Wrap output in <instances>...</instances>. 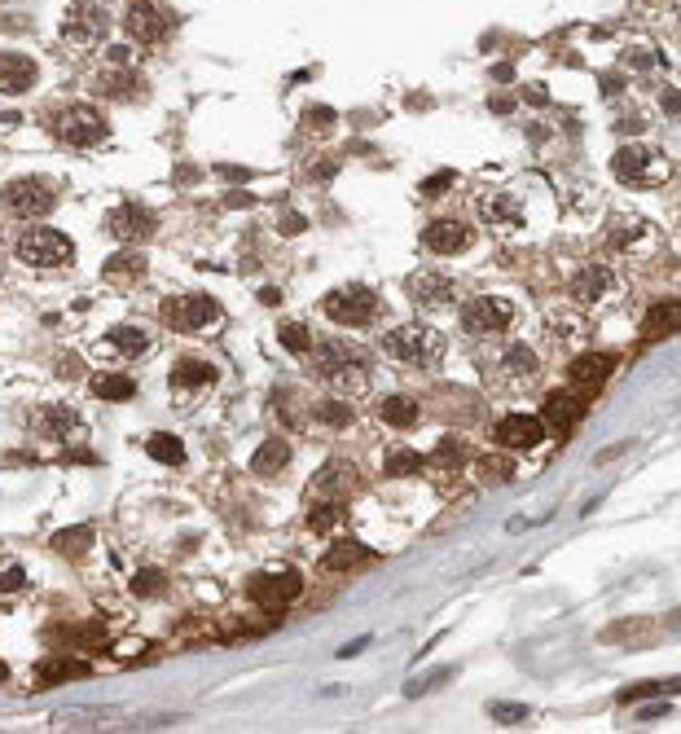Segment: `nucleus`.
<instances>
[{
	"mask_svg": "<svg viewBox=\"0 0 681 734\" xmlns=\"http://www.w3.org/2000/svg\"><path fill=\"white\" fill-rule=\"evenodd\" d=\"M382 352L391 356V361H401V365L431 370V365L444 361L449 343H444V334L435 326H427V321H409V326H396V330L382 334Z\"/></svg>",
	"mask_w": 681,
	"mask_h": 734,
	"instance_id": "obj_1",
	"label": "nucleus"
},
{
	"mask_svg": "<svg viewBox=\"0 0 681 734\" xmlns=\"http://www.w3.org/2000/svg\"><path fill=\"white\" fill-rule=\"evenodd\" d=\"M317 370H321V379H326L330 387H339V392H361V387L370 382V356L361 352V348H352V343L330 339V343H321V352H317Z\"/></svg>",
	"mask_w": 681,
	"mask_h": 734,
	"instance_id": "obj_2",
	"label": "nucleus"
},
{
	"mask_svg": "<svg viewBox=\"0 0 681 734\" xmlns=\"http://www.w3.org/2000/svg\"><path fill=\"white\" fill-rule=\"evenodd\" d=\"M321 312H326L334 326L365 330L382 312V300H379V291H370V286H361V281H348V286L330 291L326 300H321Z\"/></svg>",
	"mask_w": 681,
	"mask_h": 734,
	"instance_id": "obj_3",
	"label": "nucleus"
},
{
	"mask_svg": "<svg viewBox=\"0 0 681 734\" xmlns=\"http://www.w3.org/2000/svg\"><path fill=\"white\" fill-rule=\"evenodd\" d=\"M158 317L168 330H180V334H202V330H216L225 321V308L216 304L211 295H172L158 304Z\"/></svg>",
	"mask_w": 681,
	"mask_h": 734,
	"instance_id": "obj_4",
	"label": "nucleus"
},
{
	"mask_svg": "<svg viewBox=\"0 0 681 734\" xmlns=\"http://www.w3.org/2000/svg\"><path fill=\"white\" fill-rule=\"evenodd\" d=\"M53 132H57V141H66L76 150H88V146H97V141L110 137V124H106V115H101L97 106L76 102L53 119Z\"/></svg>",
	"mask_w": 681,
	"mask_h": 734,
	"instance_id": "obj_5",
	"label": "nucleus"
},
{
	"mask_svg": "<svg viewBox=\"0 0 681 734\" xmlns=\"http://www.w3.org/2000/svg\"><path fill=\"white\" fill-rule=\"evenodd\" d=\"M300 594H303V576H300V572H290V567H278V572H255V576H247V598H251L255 607L281 611V607H290Z\"/></svg>",
	"mask_w": 681,
	"mask_h": 734,
	"instance_id": "obj_6",
	"label": "nucleus"
},
{
	"mask_svg": "<svg viewBox=\"0 0 681 734\" xmlns=\"http://www.w3.org/2000/svg\"><path fill=\"white\" fill-rule=\"evenodd\" d=\"M0 203L14 216H45L57 203V185L49 177H18L0 189Z\"/></svg>",
	"mask_w": 681,
	"mask_h": 734,
	"instance_id": "obj_7",
	"label": "nucleus"
},
{
	"mask_svg": "<svg viewBox=\"0 0 681 734\" xmlns=\"http://www.w3.org/2000/svg\"><path fill=\"white\" fill-rule=\"evenodd\" d=\"M172 26H177V14L168 5H158V0H132L124 14V31L137 45H158Z\"/></svg>",
	"mask_w": 681,
	"mask_h": 734,
	"instance_id": "obj_8",
	"label": "nucleus"
},
{
	"mask_svg": "<svg viewBox=\"0 0 681 734\" xmlns=\"http://www.w3.org/2000/svg\"><path fill=\"white\" fill-rule=\"evenodd\" d=\"M18 260L23 264H36V269H53V264H66L71 260V238L57 233V229H26L18 238Z\"/></svg>",
	"mask_w": 681,
	"mask_h": 734,
	"instance_id": "obj_9",
	"label": "nucleus"
},
{
	"mask_svg": "<svg viewBox=\"0 0 681 734\" xmlns=\"http://www.w3.org/2000/svg\"><path fill=\"white\" fill-rule=\"evenodd\" d=\"M514 317H519L514 304L502 300V295H480V300H471V304L462 308V326L471 330V334H502V330H510Z\"/></svg>",
	"mask_w": 681,
	"mask_h": 734,
	"instance_id": "obj_10",
	"label": "nucleus"
},
{
	"mask_svg": "<svg viewBox=\"0 0 681 734\" xmlns=\"http://www.w3.org/2000/svg\"><path fill=\"white\" fill-rule=\"evenodd\" d=\"M497 440L505 449H536L545 440V418H536V413H505L497 423Z\"/></svg>",
	"mask_w": 681,
	"mask_h": 734,
	"instance_id": "obj_11",
	"label": "nucleus"
},
{
	"mask_svg": "<svg viewBox=\"0 0 681 734\" xmlns=\"http://www.w3.org/2000/svg\"><path fill=\"white\" fill-rule=\"evenodd\" d=\"M106 229H110V238H119L124 247H137L141 238H150L154 233V216L146 207H115V211L106 216Z\"/></svg>",
	"mask_w": 681,
	"mask_h": 734,
	"instance_id": "obj_12",
	"label": "nucleus"
},
{
	"mask_svg": "<svg viewBox=\"0 0 681 734\" xmlns=\"http://www.w3.org/2000/svg\"><path fill=\"white\" fill-rule=\"evenodd\" d=\"M36 79H40V66L26 53H0V93L18 97L26 88H36Z\"/></svg>",
	"mask_w": 681,
	"mask_h": 734,
	"instance_id": "obj_13",
	"label": "nucleus"
},
{
	"mask_svg": "<svg viewBox=\"0 0 681 734\" xmlns=\"http://www.w3.org/2000/svg\"><path fill=\"white\" fill-rule=\"evenodd\" d=\"M466 242H471V229L462 225V220H431V225L422 229V247L435 251V255L466 251Z\"/></svg>",
	"mask_w": 681,
	"mask_h": 734,
	"instance_id": "obj_14",
	"label": "nucleus"
},
{
	"mask_svg": "<svg viewBox=\"0 0 681 734\" xmlns=\"http://www.w3.org/2000/svg\"><path fill=\"white\" fill-rule=\"evenodd\" d=\"M611 291H615V273H611V269H603V264H589V269H581V273L572 278V295H576L584 308L603 304Z\"/></svg>",
	"mask_w": 681,
	"mask_h": 734,
	"instance_id": "obj_15",
	"label": "nucleus"
},
{
	"mask_svg": "<svg viewBox=\"0 0 681 734\" xmlns=\"http://www.w3.org/2000/svg\"><path fill=\"white\" fill-rule=\"evenodd\" d=\"M404 291H409V300L422 308H435V304H449L453 300V281L444 278V273H413V278L404 281Z\"/></svg>",
	"mask_w": 681,
	"mask_h": 734,
	"instance_id": "obj_16",
	"label": "nucleus"
},
{
	"mask_svg": "<svg viewBox=\"0 0 681 734\" xmlns=\"http://www.w3.org/2000/svg\"><path fill=\"white\" fill-rule=\"evenodd\" d=\"M611 370H615V356L611 352H584V356H576V361L567 365V379L594 392V387H603V382L611 379Z\"/></svg>",
	"mask_w": 681,
	"mask_h": 734,
	"instance_id": "obj_17",
	"label": "nucleus"
},
{
	"mask_svg": "<svg viewBox=\"0 0 681 734\" xmlns=\"http://www.w3.org/2000/svg\"><path fill=\"white\" fill-rule=\"evenodd\" d=\"M584 396L581 392H554V396H545V427H558V431H567V427H576L584 418Z\"/></svg>",
	"mask_w": 681,
	"mask_h": 734,
	"instance_id": "obj_18",
	"label": "nucleus"
},
{
	"mask_svg": "<svg viewBox=\"0 0 681 734\" xmlns=\"http://www.w3.org/2000/svg\"><path fill=\"white\" fill-rule=\"evenodd\" d=\"M352 488H356V471L343 457H330L326 466L317 471V480H312L317 497H339V493H352Z\"/></svg>",
	"mask_w": 681,
	"mask_h": 734,
	"instance_id": "obj_19",
	"label": "nucleus"
},
{
	"mask_svg": "<svg viewBox=\"0 0 681 734\" xmlns=\"http://www.w3.org/2000/svg\"><path fill=\"white\" fill-rule=\"evenodd\" d=\"M101 278L115 281V286H137V281L146 278V255L137 251V247H124V251H115L110 260H106V269H101Z\"/></svg>",
	"mask_w": 681,
	"mask_h": 734,
	"instance_id": "obj_20",
	"label": "nucleus"
},
{
	"mask_svg": "<svg viewBox=\"0 0 681 734\" xmlns=\"http://www.w3.org/2000/svg\"><path fill=\"white\" fill-rule=\"evenodd\" d=\"M668 334H681V300L651 304L646 321H642V339H668Z\"/></svg>",
	"mask_w": 681,
	"mask_h": 734,
	"instance_id": "obj_21",
	"label": "nucleus"
},
{
	"mask_svg": "<svg viewBox=\"0 0 681 734\" xmlns=\"http://www.w3.org/2000/svg\"><path fill=\"white\" fill-rule=\"evenodd\" d=\"M216 382V365H207L202 356H180L172 365V387L177 392H198V387H211Z\"/></svg>",
	"mask_w": 681,
	"mask_h": 734,
	"instance_id": "obj_22",
	"label": "nucleus"
},
{
	"mask_svg": "<svg viewBox=\"0 0 681 734\" xmlns=\"http://www.w3.org/2000/svg\"><path fill=\"white\" fill-rule=\"evenodd\" d=\"M646 163H651L646 146H625V150H615V158H611L615 177L629 180V185H656V180L646 177Z\"/></svg>",
	"mask_w": 681,
	"mask_h": 734,
	"instance_id": "obj_23",
	"label": "nucleus"
},
{
	"mask_svg": "<svg viewBox=\"0 0 681 734\" xmlns=\"http://www.w3.org/2000/svg\"><path fill=\"white\" fill-rule=\"evenodd\" d=\"M286 462H290V444H286V440H264L251 457V471L259 480H273V475L286 471Z\"/></svg>",
	"mask_w": 681,
	"mask_h": 734,
	"instance_id": "obj_24",
	"label": "nucleus"
},
{
	"mask_svg": "<svg viewBox=\"0 0 681 734\" xmlns=\"http://www.w3.org/2000/svg\"><path fill=\"white\" fill-rule=\"evenodd\" d=\"M370 545H361V541H334L326 550V558H321V567L326 572H352V567H361V563H370Z\"/></svg>",
	"mask_w": 681,
	"mask_h": 734,
	"instance_id": "obj_25",
	"label": "nucleus"
},
{
	"mask_svg": "<svg viewBox=\"0 0 681 734\" xmlns=\"http://www.w3.org/2000/svg\"><path fill=\"white\" fill-rule=\"evenodd\" d=\"M93 668L84 664V659H71V656H53L40 664V673H36V682L40 686H53V682H76V678H88Z\"/></svg>",
	"mask_w": 681,
	"mask_h": 734,
	"instance_id": "obj_26",
	"label": "nucleus"
},
{
	"mask_svg": "<svg viewBox=\"0 0 681 734\" xmlns=\"http://www.w3.org/2000/svg\"><path fill=\"white\" fill-rule=\"evenodd\" d=\"M76 427H79V413L66 405H53V409H40L36 413V431L40 435H53V440H66Z\"/></svg>",
	"mask_w": 681,
	"mask_h": 734,
	"instance_id": "obj_27",
	"label": "nucleus"
},
{
	"mask_svg": "<svg viewBox=\"0 0 681 734\" xmlns=\"http://www.w3.org/2000/svg\"><path fill=\"white\" fill-rule=\"evenodd\" d=\"M379 418L387 427H401V431L418 427V401L413 396H387L379 405Z\"/></svg>",
	"mask_w": 681,
	"mask_h": 734,
	"instance_id": "obj_28",
	"label": "nucleus"
},
{
	"mask_svg": "<svg viewBox=\"0 0 681 734\" xmlns=\"http://www.w3.org/2000/svg\"><path fill=\"white\" fill-rule=\"evenodd\" d=\"M343 519H348L343 502H334V497H317V506L308 510V532H334V528H343Z\"/></svg>",
	"mask_w": 681,
	"mask_h": 734,
	"instance_id": "obj_29",
	"label": "nucleus"
},
{
	"mask_svg": "<svg viewBox=\"0 0 681 734\" xmlns=\"http://www.w3.org/2000/svg\"><path fill=\"white\" fill-rule=\"evenodd\" d=\"M656 629H659L656 620H615V625H606L603 629V642L606 647H615V642L637 647V642H651V637H642V633H656Z\"/></svg>",
	"mask_w": 681,
	"mask_h": 734,
	"instance_id": "obj_30",
	"label": "nucleus"
},
{
	"mask_svg": "<svg viewBox=\"0 0 681 734\" xmlns=\"http://www.w3.org/2000/svg\"><path fill=\"white\" fill-rule=\"evenodd\" d=\"M106 343L115 348L119 356H146L150 352V334L137 326H115L110 334H106Z\"/></svg>",
	"mask_w": 681,
	"mask_h": 734,
	"instance_id": "obj_31",
	"label": "nucleus"
},
{
	"mask_svg": "<svg viewBox=\"0 0 681 734\" xmlns=\"http://www.w3.org/2000/svg\"><path fill=\"white\" fill-rule=\"evenodd\" d=\"M146 454L154 462H163V466H180L185 462V444H180L177 435H168V431H154L150 440H146Z\"/></svg>",
	"mask_w": 681,
	"mask_h": 734,
	"instance_id": "obj_32",
	"label": "nucleus"
},
{
	"mask_svg": "<svg viewBox=\"0 0 681 734\" xmlns=\"http://www.w3.org/2000/svg\"><path fill=\"white\" fill-rule=\"evenodd\" d=\"M93 396L97 401H132L137 396V382L124 379V374H97L93 379Z\"/></svg>",
	"mask_w": 681,
	"mask_h": 734,
	"instance_id": "obj_33",
	"label": "nucleus"
},
{
	"mask_svg": "<svg viewBox=\"0 0 681 734\" xmlns=\"http://www.w3.org/2000/svg\"><path fill=\"white\" fill-rule=\"evenodd\" d=\"M93 545V528H62L53 536V550L66 558H84V550Z\"/></svg>",
	"mask_w": 681,
	"mask_h": 734,
	"instance_id": "obj_34",
	"label": "nucleus"
},
{
	"mask_svg": "<svg viewBox=\"0 0 681 734\" xmlns=\"http://www.w3.org/2000/svg\"><path fill=\"white\" fill-rule=\"evenodd\" d=\"M502 365H505V374H514V379H532V374H536V352L523 348V343H510L505 356H502Z\"/></svg>",
	"mask_w": 681,
	"mask_h": 734,
	"instance_id": "obj_35",
	"label": "nucleus"
},
{
	"mask_svg": "<svg viewBox=\"0 0 681 734\" xmlns=\"http://www.w3.org/2000/svg\"><path fill=\"white\" fill-rule=\"evenodd\" d=\"M278 339H281V348L295 356H308V348H312V330L303 326V321H281Z\"/></svg>",
	"mask_w": 681,
	"mask_h": 734,
	"instance_id": "obj_36",
	"label": "nucleus"
},
{
	"mask_svg": "<svg viewBox=\"0 0 681 734\" xmlns=\"http://www.w3.org/2000/svg\"><path fill=\"white\" fill-rule=\"evenodd\" d=\"M681 690V678H673V682H637L629 686V690H620V699L615 704H637V699H651V695H677Z\"/></svg>",
	"mask_w": 681,
	"mask_h": 734,
	"instance_id": "obj_37",
	"label": "nucleus"
},
{
	"mask_svg": "<svg viewBox=\"0 0 681 734\" xmlns=\"http://www.w3.org/2000/svg\"><path fill=\"white\" fill-rule=\"evenodd\" d=\"M312 418H317V423H326V427H352L356 423L352 405H343V401H321V405L312 409Z\"/></svg>",
	"mask_w": 681,
	"mask_h": 734,
	"instance_id": "obj_38",
	"label": "nucleus"
},
{
	"mask_svg": "<svg viewBox=\"0 0 681 734\" xmlns=\"http://www.w3.org/2000/svg\"><path fill=\"white\" fill-rule=\"evenodd\" d=\"M49 637H57V642H66V647H97L101 642V625H66V629H49Z\"/></svg>",
	"mask_w": 681,
	"mask_h": 734,
	"instance_id": "obj_39",
	"label": "nucleus"
},
{
	"mask_svg": "<svg viewBox=\"0 0 681 734\" xmlns=\"http://www.w3.org/2000/svg\"><path fill=\"white\" fill-rule=\"evenodd\" d=\"M141 84H137V76L132 71H119V76H101L97 79V93L101 97H132Z\"/></svg>",
	"mask_w": 681,
	"mask_h": 734,
	"instance_id": "obj_40",
	"label": "nucleus"
},
{
	"mask_svg": "<svg viewBox=\"0 0 681 734\" xmlns=\"http://www.w3.org/2000/svg\"><path fill=\"white\" fill-rule=\"evenodd\" d=\"M431 462H435L440 471H462V462H466V444H462V440H440V449L431 454Z\"/></svg>",
	"mask_w": 681,
	"mask_h": 734,
	"instance_id": "obj_41",
	"label": "nucleus"
},
{
	"mask_svg": "<svg viewBox=\"0 0 681 734\" xmlns=\"http://www.w3.org/2000/svg\"><path fill=\"white\" fill-rule=\"evenodd\" d=\"M418 466H422V454H413V449H396V454L382 462V471H387L391 480H401V475H413Z\"/></svg>",
	"mask_w": 681,
	"mask_h": 734,
	"instance_id": "obj_42",
	"label": "nucleus"
},
{
	"mask_svg": "<svg viewBox=\"0 0 681 734\" xmlns=\"http://www.w3.org/2000/svg\"><path fill=\"white\" fill-rule=\"evenodd\" d=\"M480 475L483 480H510V475H514V462L488 454V457H480Z\"/></svg>",
	"mask_w": 681,
	"mask_h": 734,
	"instance_id": "obj_43",
	"label": "nucleus"
},
{
	"mask_svg": "<svg viewBox=\"0 0 681 734\" xmlns=\"http://www.w3.org/2000/svg\"><path fill=\"white\" fill-rule=\"evenodd\" d=\"M163 585H168V576H163V572H154V567H146V572H137V581H132V589H137L141 598H154V594H158Z\"/></svg>",
	"mask_w": 681,
	"mask_h": 734,
	"instance_id": "obj_44",
	"label": "nucleus"
},
{
	"mask_svg": "<svg viewBox=\"0 0 681 734\" xmlns=\"http://www.w3.org/2000/svg\"><path fill=\"white\" fill-rule=\"evenodd\" d=\"M26 585V572L18 563H0V594H18Z\"/></svg>",
	"mask_w": 681,
	"mask_h": 734,
	"instance_id": "obj_45",
	"label": "nucleus"
},
{
	"mask_svg": "<svg viewBox=\"0 0 681 734\" xmlns=\"http://www.w3.org/2000/svg\"><path fill=\"white\" fill-rule=\"evenodd\" d=\"M493 717H497V721H523V717H528V709H523V704H497V709H493Z\"/></svg>",
	"mask_w": 681,
	"mask_h": 734,
	"instance_id": "obj_46",
	"label": "nucleus"
},
{
	"mask_svg": "<svg viewBox=\"0 0 681 734\" xmlns=\"http://www.w3.org/2000/svg\"><path fill=\"white\" fill-rule=\"evenodd\" d=\"M146 651H150L146 642H115V656H119V659H141Z\"/></svg>",
	"mask_w": 681,
	"mask_h": 734,
	"instance_id": "obj_47",
	"label": "nucleus"
},
{
	"mask_svg": "<svg viewBox=\"0 0 681 734\" xmlns=\"http://www.w3.org/2000/svg\"><path fill=\"white\" fill-rule=\"evenodd\" d=\"M453 185V172H435V177L422 185V194H440V189H449Z\"/></svg>",
	"mask_w": 681,
	"mask_h": 734,
	"instance_id": "obj_48",
	"label": "nucleus"
},
{
	"mask_svg": "<svg viewBox=\"0 0 681 734\" xmlns=\"http://www.w3.org/2000/svg\"><path fill=\"white\" fill-rule=\"evenodd\" d=\"M312 124H317V127L334 124V110H330V106H317V110H312Z\"/></svg>",
	"mask_w": 681,
	"mask_h": 734,
	"instance_id": "obj_49",
	"label": "nucleus"
},
{
	"mask_svg": "<svg viewBox=\"0 0 681 734\" xmlns=\"http://www.w3.org/2000/svg\"><path fill=\"white\" fill-rule=\"evenodd\" d=\"M664 110H668V115H681V93L668 88V93H664Z\"/></svg>",
	"mask_w": 681,
	"mask_h": 734,
	"instance_id": "obj_50",
	"label": "nucleus"
},
{
	"mask_svg": "<svg viewBox=\"0 0 681 734\" xmlns=\"http://www.w3.org/2000/svg\"><path fill=\"white\" fill-rule=\"evenodd\" d=\"M303 229V216H281V233H300Z\"/></svg>",
	"mask_w": 681,
	"mask_h": 734,
	"instance_id": "obj_51",
	"label": "nucleus"
},
{
	"mask_svg": "<svg viewBox=\"0 0 681 734\" xmlns=\"http://www.w3.org/2000/svg\"><path fill=\"white\" fill-rule=\"evenodd\" d=\"M220 177L225 180H247L251 172H247V168H220Z\"/></svg>",
	"mask_w": 681,
	"mask_h": 734,
	"instance_id": "obj_52",
	"label": "nucleus"
},
{
	"mask_svg": "<svg viewBox=\"0 0 681 734\" xmlns=\"http://www.w3.org/2000/svg\"><path fill=\"white\" fill-rule=\"evenodd\" d=\"M259 300H264V304H281V291L278 286H264V291H259Z\"/></svg>",
	"mask_w": 681,
	"mask_h": 734,
	"instance_id": "obj_53",
	"label": "nucleus"
},
{
	"mask_svg": "<svg viewBox=\"0 0 681 734\" xmlns=\"http://www.w3.org/2000/svg\"><path fill=\"white\" fill-rule=\"evenodd\" d=\"M66 457H71V462H84V466H93V462H97V454H88V449H76V454H66Z\"/></svg>",
	"mask_w": 681,
	"mask_h": 734,
	"instance_id": "obj_54",
	"label": "nucleus"
},
{
	"mask_svg": "<svg viewBox=\"0 0 681 734\" xmlns=\"http://www.w3.org/2000/svg\"><path fill=\"white\" fill-rule=\"evenodd\" d=\"M330 172H334V163H317L312 168V180H330Z\"/></svg>",
	"mask_w": 681,
	"mask_h": 734,
	"instance_id": "obj_55",
	"label": "nucleus"
},
{
	"mask_svg": "<svg viewBox=\"0 0 681 734\" xmlns=\"http://www.w3.org/2000/svg\"><path fill=\"white\" fill-rule=\"evenodd\" d=\"M5 678H9V668H5V659H0V682H5Z\"/></svg>",
	"mask_w": 681,
	"mask_h": 734,
	"instance_id": "obj_56",
	"label": "nucleus"
},
{
	"mask_svg": "<svg viewBox=\"0 0 681 734\" xmlns=\"http://www.w3.org/2000/svg\"><path fill=\"white\" fill-rule=\"evenodd\" d=\"M673 620H677V625H681V611H677V616H673Z\"/></svg>",
	"mask_w": 681,
	"mask_h": 734,
	"instance_id": "obj_57",
	"label": "nucleus"
}]
</instances>
